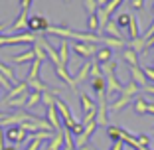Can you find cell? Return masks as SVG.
<instances>
[{
	"instance_id": "cell-1",
	"label": "cell",
	"mask_w": 154,
	"mask_h": 150,
	"mask_svg": "<svg viewBox=\"0 0 154 150\" xmlns=\"http://www.w3.org/2000/svg\"><path fill=\"white\" fill-rule=\"evenodd\" d=\"M38 36L32 32L16 34V36H0V47L2 46H18V44H36Z\"/></svg>"
},
{
	"instance_id": "cell-2",
	"label": "cell",
	"mask_w": 154,
	"mask_h": 150,
	"mask_svg": "<svg viewBox=\"0 0 154 150\" xmlns=\"http://www.w3.org/2000/svg\"><path fill=\"white\" fill-rule=\"evenodd\" d=\"M4 138L12 146H18L20 142L28 140V132L24 130L20 124H10V127H6V130H4Z\"/></svg>"
},
{
	"instance_id": "cell-3",
	"label": "cell",
	"mask_w": 154,
	"mask_h": 150,
	"mask_svg": "<svg viewBox=\"0 0 154 150\" xmlns=\"http://www.w3.org/2000/svg\"><path fill=\"white\" fill-rule=\"evenodd\" d=\"M55 109H57V113H59V117L63 118V124H65V130H71L73 128V124L77 123L75 118L71 117V111H69V107H67V103L65 101H61V99H55Z\"/></svg>"
},
{
	"instance_id": "cell-4",
	"label": "cell",
	"mask_w": 154,
	"mask_h": 150,
	"mask_svg": "<svg viewBox=\"0 0 154 150\" xmlns=\"http://www.w3.org/2000/svg\"><path fill=\"white\" fill-rule=\"evenodd\" d=\"M48 28H50V22H48V18L45 16H40V14H36V16H30L28 18V32H48Z\"/></svg>"
},
{
	"instance_id": "cell-5",
	"label": "cell",
	"mask_w": 154,
	"mask_h": 150,
	"mask_svg": "<svg viewBox=\"0 0 154 150\" xmlns=\"http://www.w3.org/2000/svg\"><path fill=\"white\" fill-rule=\"evenodd\" d=\"M71 50L75 51L79 57H91V55L97 54V50H99V47H97L95 44H83V41H75V44L71 46Z\"/></svg>"
},
{
	"instance_id": "cell-6",
	"label": "cell",
	"mask_w": 154,
	"mask_h": 150,
	"mask_svg": "<svg viewBox=\"0 0 154 150\" xmlns=\"http://www.w3.org/2000/svg\"><path fill=\"white\" fill-rule=\"evenodd\" d=\"M105 81H107V97H111V95H121L122 83L117 79V75H115V73L105 75Z\"/></svg>"
},
{
	"instance_id": "cell-7",
	"label": "cell",
	"mask_w": 154,
	"mask_h": 150,
	"mask_svg": "<svg viewBox=\"0 0 154 150\" xmlns=\"http://www.w3.org/2000/svg\"><path fill=\"white\" fill-rule=\"evenodd\" d=\"M59 113L57 109H55V105H51V107H48V123L51 124V128H54V132H61L63 128H61V121H59Z\"/></svg>"
},
{
	"instance_id": "cell-8",
	"label": "cell",
	"mask_w": 154,
	"mask_h": 150,
	"mask_svg": "<svg viewBox=\"0 0 154 150\" xmlns=\"http://www.w3.org/2000/svg\"><path fill=\"white\" fill-rule=\"evenodd\" d=\"M12 32H20V34L28 32V10H22L20 16L12 22Z\"/></svg>"
},
{
	"instance_id": "cell-9",
	"label": "cell",
	"mask_w": 154,
	"mask_h": 150,
	"mask_svg": "<svg viewBox=\"0 0 154 150\" xmlns=\"http://www.w3.org/2000/svg\"><path fill=\"white\" fill-rule=\"evenodd\" d=\"M132 101H134V97L127 95V93H121V95H119V99H117V101H113V103L109 105V111L117 113V111H121L122 107H127V105H131Z\"/></svg>"
},
{
	"instance_id": "cell-10",
	"label": "cell",
	"mask_w": 154,
	"mask_h": 150,
	"mask_svg": "<svg viewBox=\"0 0 154 150\" xmlns=\"http://www.w3.org/2000/svg\"><path fill=\"white\" fill-rule=\"evenodd\" d=\"M103 32H105V36L107 38H115V40H122V34H121V28L117 26V22H107L103 26Z\"/></svg>"
},
{
	"instance_id": "cell-11",
	"label": "cell",
	"mask_w": 154,
	"mask_h": 150,
	"mask_svg": "<svg viewBox=\"0 0 154 150\" xmlns=\"http://www.w3.org/2000/svg\"><path fill=\"white\" fill-rule=\"evenodd\" d=\"M131 77H132V83H136L140 89H144V87L148 85V81H146V77H144V73H142L140 65H138V67H131Z\"/></svg>"
},
{
	"instance_id": "cell-12",
	"label": "cell",
	"mask_w": 154,
	"mask_h": 150,
	"mask_svg": "<svg viewBox=\"0 0 154 150\" xmlns=\"http://www.w3.org/2000/svg\"><path fill=\"white\" fill-rule=\"evenodd\" d=\"M81 111H83V115H89L93 111H97V101L91 99L87 93H81Z\"/></svg>"
},
{
	"instance_id": "cell-13",
	"label": "cell",
	"mask_w": 154,
	"mask_h": 150,
	"mask_svg": "<svg viewBox=\"0 0 154 150\" xmlns=\"http://www.w3.org/2000/svg\"><path fill=\"white\" fill-rule=\"evenodd\" d=\"M95 57H97V63H99V65L109 63V61H113V50H111V47H107V46H103V47H99V50H97Z\"/></svg>"
},
{
	"instance_id": "cell-14",
	"label": "cell",
	"mask_w": 154,
	"mask_h": 150,
	"mask_svg": "<svg viewBox=\"0 0 154 150\" xmlns=\"http://www.w3.org/2000/svg\"><path fill=\"white\" fill-rule=\"evenodd\" d=\"M89 75H91V61H87V63H83L81 67H79V71L73 75V81H75V85H81Z\"/></svg>"
},
{
	"instance_id": "cell-15",
	"label": "cell",
	"mask_w": 154,
	"mask_h": 150,
	"mask_svg": "<svg viewBox=\"0 0 154 150\" xmlns=\"http://www.w3.org/2000/svg\"><path fill=\"white\" fill-rule=\"evenodd\" d=\"M34 59H36V54H34V50L30 47V50L22 51V54L14 55V57H12V61H14V63H18V65H22V63H32Z\"/></svg>"
},
{
	"instance_id": "cell-16",
	"label": "cell",
	"mask_w": 154,
	"mask_h": 150,
	"mask_svg": "<svg viewBox=\"0 0 154 150\" xmlns=\"http://www.w3.org/2000/svg\"><path fill=\"white\" fill-rule=\"evenodd\" d=\"M122 61H125V63H128L131 67H138V54L127 46L125 50H122Z\"/></svg>"
},
{
	"instance_id": "cell-17",
	"label": "cell",
	"mask_w": 154,
	"mask_h": 150,
	"mask_svg": "<svg viewBox=\"0 0 154 150\" xmlns=\"http://www.w3.org/2000/svg\"><path fill=\"white\" fill-rule=\"evenodd\" d=\"M57 55H59V61H61V67H67V63H69V44H67V40H61V44H59V47H57Z\"/></svg>"
},
{
	"instance_id": "cell-18",
	"label": "cell",
	"mask_w": 154,
	"mask_h": 150,
	"mask_svg": "<svg viewBox=\"0 0 154 150\" xmlns=\"http://www.w3.org/2000/svg\"><path fill=\"white\" fill-rule=\"evenodd\" d=\"M91 89H93L95 95L107 93V81H105V75H101V77H91Z\"/></svg>"
},
{
	"instance_id": "cell-19",
	"label": "cell",
	"mask_w": 154,
	"mask_h": 150,
	"mask_svg": "<svg viewBox=\"0 0 154 150\" xmlns=\"http://www.w3.org/2000/svg\"><path fill=\"white\" fill-rule=\"evenodd\" d=\"M28 95H30V91L22 93V95H18V97H14V99L4 101V105H6V107H12V109H22L24 105L28 103Z\"/></svg>"
},
{
	"instance_id": "cell-20",
	"label": "cell",
	"mask_w": 154,
	"mask_h": 150,
	"mask_svg": "<svg viewBox=\"0 0 154 150\" xmlns=\"http://www.w3.org/2000/svg\"><path fill=\"white\" fill-rule=\"evenodd\" d=\"M30 91H36V93H48V91H54L48 83H44L42 79H32V81H26Z\"/></svg>"
},
{
	"instance_id": "cell-21",
	"label": "cell",
	"mask_w": 154,
	"mask_h": 150,
	"mask_svg": "<svg viewBox=\"0 0 154 150\" xmlns=\"http://www.w3.org/2000/svg\"><path fill=\"white\" fill-rule=\"evenodd\" d=\"M42 61L40 59H34L32 63H30V71H28V77L26 81H32V79H40V69H42Z\"/></svg>"
},
{
	"instance_id": "cell-22",
	"label": "cell",
	"mask_w": 154,
	"mask_h": 150,
	"mask_svg": "<svg viewBox=\"0 0 154 150\" xmlns=\"http://www.w3.org/2000/svg\"><path fill=\"white\" fill-rule=\"evenodd\" d=\"M26 91H30V87H28V83H26V81H22V83H16V87L8 91V95H6V99H4V101H8V99H14V97L22 95V93H26Z\"/></svg>"
},
{
	"instance_id": "cell-23",
	"label": "cell",
	"mask_w": 154,
	"mask_h": 150,
	"mask_svg": "<svg viewBox=\"0 0 154 150\" xmlns=\"http://www.w3.org/2000/svg\"><path fill=\"white\" fill-rule=\"evenodd\" d=\"M132 107H134V113L138 115H146V107H148V101L144 97H134L132 101Z\"/></svg>"
},
{
	"instance_id": "cell-24",
	"label": "cell",
	"mask_w": 154,
	"mask_h": 150,
	"mask_svg": "<svg viewBox=\"0 0 154 150\" xmlns=\"http://www.w3.org/2000/svg\"><path fill=\"white\" fill-rule=\"evenodd\" d=\"M122 2H125V0H109V4L103 6V8H99V10L105 14V16H109V18H111V14H115V10H117Z\"/></svg>"
},
{
	"instance_id": "cell-25",
	"label": "cell",
	"mask_w": 154,
	"mask_h": 150,
	"mask_svg": "<svg viewBox=\"0 0 154 150\" xmlns=\"http://www.w3.org/2000/svg\"><path fill=\"white\" fill-rule=\"evenodd\" d=\"M99 28H101V22L97 18V14H91L89 18H87V30L91 34H95V32H99Z\"/></svg>"
},
{
	"instance_id": "cell-26",
	"label": "cell",
	"mask_w": 154,
	"mask_h": 150,
	"mask_svg": "<svg viewBox=\"0 0 154 150\" xmlns=\"http://www.w3.org/2000/svg\"><path fill=\"white\" fill-rule=\"evenodd\" d=\"M61 150H77L75 142H73V134L69 130H65V128H63V148Z\"/></svg>"
},
{
	"instance_id": "cell-27",
	"label": "cell",
	"mask_w": 154,
	"mask_h": 150,
	"mask_svg": "<svg viewBox=\"0 0 154 150\" xmlns=\"http://www.w3.org/2000/svg\"><path fill=\"white\" fill-rule=\"evenodd\" d=\"M128 34H131V40H136L140 38V28H138V20L132 16L131 18V24H128Z\"/></svg>"
},
{
	"instance_id": "cell-28",
	"label": "cell",
	"mask_w": 154,
	"mask_h": 150,
	"mask_svg": "<svg viewBox=\"0 0 154 150\" xmlns=\"http://www.w3.org/2000/svg\"><path fill=\"white\" fill-rule=\"evenodd\" d=\"M0 73H2L10 83H18V81H16V73H14V69H10L8 65H4L2 61H0Z\"/></svg>"
},
{
	"instance_id": "cell-29",
	"label": "cell",
	"mask_w": 154,
	"mask_h": 150,
	"mask_svg": "<svg viewBox=\"0 0 154 150\" xmlns=\"http://www.w3.org/2000/svg\"><path fill=\"white\" fill-rule=\"evenodd\" d=\"M105 130H107V136L111 138V140H121V136H122V128H119V127H109V124H107V128H105Z\"/></svg>"
},
{
	"instance_id": "cell-30",
	"label": "cell",
	"mask_w": 154,
	"mask_h": 150,
	"mask_svg": "<svg viewBox=\"0 0 154 150\" xmlns=\"http://www.w3.org/2000/svg\"><path fill=\"white\" fill-rule=\"evenodd\" d=\"M131 18H132V14L121 12V14L117 16V26H119V28H128V24H131Z\"/></svg>"
},
{
	"instance_id": "cell-31",
	"label": "cell",
	"mask_w": 154,
	"mask_h": 150,
	"mask_svg": "<svg viewBox=\"0 0 154 150\" xmlns=\"http://www.w3.org/2000/svg\"><path fill=\"white\" fill-rule=\"evenodd\" d=\"M42 101V93H36V91H30V95H28V107H30V109H32V107H36L38 103H40Z\"/></svg>"
},
{
	"instance_id": "cell-32",
	"label": "cell",
	"mask_w": 154,
	"mask_h": 150,
	"mask_svg": "<svg viewBox=\"0 0 154 150\" xmlns=\"http://www.w3.org/2000/svg\"><path fill=\"white\" fill-rule=\"evenodd\" d=\"M83 6H85V10L91 14H97V10H99V4H97V0H83Z\"/></svg>"
},
{
	"instance_id": "cell-33",
	"label": "cell",
	"mask_w": 154,
	"mask_h": 150,
	"mask_svg": "<svg viewBox=\"0 0 154 150\" xmlns=\"http://www.w3.org/2000/svg\"><path fill=\"white\" fill-rule=\"evenodd\" d=\"M32 50H34V54H36V59H40L42 63H44L45 59H48V55H45V51L42 50V47L38 46V44H34V47H32Z\"/></svg>"
},
{
	"instance_id": "cell-34",
	"label": "cell",
	"mask_w": 154,
	"mask_h": 150,
	"mask_svg": "<svg viewBox=\"0 0 154 150\" xmlns=\"http://www.w3.org/2000/svg\"><path fill=\"white\" fill-rule=\"evenodd\" d=\"M103 75V69H101V65L97 63H91V77H101Z\"/></svg>"
},
{
	"instance_id": "cell-35",
	"label": "cell",
	"mask_w": 154,
	"mask_h": 150,
	"mask_svg": "<svg viewBox=\"0 0 154 150\" xmlns=\"http://www.w3.org/2000/svg\"><path fill=\"white\" fill-rule=\"evenodd\" d=\"M42 146H44V142H42V140H30V144H28L24 150H40Z\"/></svg>"
},
{
	"instance_id": "cell-36",
	"label": "cell",
	"mask_w": 154,
	"mask_h": 150,
	"mask_svg": "<svg viewBox=\"0 0 154 150\" xmlns=\"http://www.w3.org/2000/svg\"><path fill=\"white\" fill-rule=\"evenodd\" d=\"M142 73H144V77H146V81H154V67H142Z\"/></svg>"
},
{
	"instance_id": "cell-37",
	"label": "cell",
	"mask_w": 154,
	"mask_h": 150,
	"mask_svg": "<svg viewBox=\"0 0 154 150\" xmlns=\"http://www.w3.org/2000/svg\"><path fill=\"white\" fill-rule=\"evenodd\" d=\"M131 6L134 10H142L144 8V0H131Z\"/></svg>"
},
{
	"instance_id": "cell-38",
	"label": "cell",
	"mask_w": 154,
	"mask_h": 150,
	"mask_svg": "<svg viewBox=\"0 0 154 150\" xmlns=\"http://www.w3.org/2000/svg\"><path fill=\"white\" fill-rule=\"evenodd\" d=\"M0 87H4V89H8V91H10V81L2 75V73H0Z\"/></svg>"
},
{
	"instance_id": "cell-39",
	"label": "cell",
	"mask_w": 154,
	"mask_h": 150,
	"mask_svg": "<svg viewBox=\"0 0 154 150\" xmlns=\"http://www.w3.org/2000/svg\"><path fill=\"white\" fill-rule=\"evenodd\" d=\"M34 0H20V6H22V10H28L30 6H32Z\"/></svg>"
},
{
	"instance_id": "cell-40",
	"label": "cell",
	"mask_w": 154,
	"mask_h": 150,
	"mask_svg": "<svg viewBox=\"0 0 154 150\" xmlns=\"http://www.w3.org/2000/svg\"><path fill=\"white\" fill-rule=\"evenodd\" d=\"M122 146H125V142H122V140H117L113 146H111V150H122Z\"/></svg>"
},
{
	"instance_id": "cell-41",
	"label": "cell",
	"mask_w": 154,
	"mask_h": 150,
	"mask_svg": "<svg viewBox=\"0 0 154 150\" xmlns=\"http://www.w3.org/2000/svg\"><path fill=\"white\" fill-rule=\"evenodd\" d=\"M146 115H152L154 117V103H150V101H148V107H146Z\"/></svg>"
},
{
	"instance_id": "cell-42",
	"label": "cell",
	"mask_w": 154,
	"mask_h": 150,
	"mask_svg": "<svg viewBox=\"0 0 154 150\" xmlns=\"http://www.w3.org/2000/svg\"><path fill=\"white\" fill-rule=\"evenodd\" d=\"M4 132H2V128H0V150H4Z\"/></svg>"
},
{
	"instance_id": "cell-43",
	"label": "cell",
	"mask_w": 154,
	"mask_h": 150,
	"mask_svg": "<svg viewBox=\"0 0 154 150\" xmlns=\"http://www.w3.org/2000/svg\"><path fill=\"white\" fill-rule=\"evenodd\" d=\"M77 150H95V146L91 144V142H87L85 146H81V148H77Z\"/></svg>"
},
{
	"instance_id": "cell-44",
	"label": "cell",
	"mask_w": 154,
	"mask_h": 150,
	"mask_svg": "<svg viewBox=\"0 0 154 150\" xmlns=\"http://www.w3.org/2000/svg\"><path fill=\"white\" fill-rule=\"evenodd\" d=\"M97 4H99V8H103V6L109 4V0H97Z\"/></svg>"
},
{
	"instance_id": "cell-45",
	"label": "cell",
	"mask_w": 154,
	"mask_h": 150,
	"mask_svg": "<svg viewBox=\"0 0 154 150\" xmlns=\"http://www.w3.org/2000/svg\"><path fill=\"white\" fill-rule=\"evenodd\" d=\"M144 91H146V93H152V95H154V85H146Z\"/></svg>"
},
{
	"instance_id": "cell-46",
	"label": "cell",
	"mask_w": 154,
	"mask_h": 150,
	"mask_svg": "<svg viewBox=\"0 0 154 150\" xmlns=\"http://www.w3.org/2000/svg\"><path fill=\"white\" fill-rule=\"evenodd\" d=\"M6 28H8V24H6V22H0V32H2V30H6Z\"/></svg>"
},
{
	"instance_id": "cell-47",
	"label": "cell",
	"mask_w": 154,
	"mask_h": 150,
	"mask_svg": "<svg viewBox=\"0 0 154 150\" xmlns=\"http://www.w3.org/2000/svg\"><path fill=\"white\" fill-rule=\"evenodd\" d=\"M152 14H154V4H152Z\"/></svg>"
},
{
	"instance_id": "cell-48",
	"label": "cell",
	"mask_w": 154,
	"mask_h": 150,
	"mask_svg": "<svg viewBox=\"0 0 154 150\" xmlns=\"http://www.w3.org/2000/svg\"><path fill=\"white\" fill-rule=\"evenodd\" d=\"M152 61H154V55H152Z\"/></svg>"
},
{
	"instance_id": "cell-49",
	"label": "cell",
	"mask_w": 154,
	"mask_h": 150,
	"mask_svg": "<svg viewBox=\"0 0 154 150\" xmlns=\"http://www.w3.org/2000/svg\"><path fill=\"white\" fill-rule=\"evenodd\" d=\"M152 44H154V38H152Z\"/></svg>"
},
{
	"instance_id": "cell-50",
	"label": "cell",
	"mask_w": 154,
	"mask_h": 150,
	"mask_svg": "<svg viewBox=\"0 0 154 150\" xmlns=\"http://www.w3.org/2000/svg\"><path fill=\"white\" fill-rule=\"evenodd\" d=\"M152 132H154V127H152Z\"/></svg>"
},
{
	"instance_id": "cell-51",
	"label": "cell",
	"mask_w": 154,
	"mask_h": 150,
	"mask_svg": "<svg viewBox=\"0 0 154 150\" xmlns=\"http://www.w3.org/2000/svg\"><path fill=\"white\" fill-rule=\"evenodd\" d=\"M131 150H136V148H131Z\"/></svg>"
},
{
	"instance_id": "cell-52",
	"label": "cell",
	"mask_w": 154,
	"mask_h": 150,
	"mask_svg": "<svg viewBox=\"0 0 154 150\" xmlns=\"http://www.w3.org/2000/svg\"><path fill=\"white\" fill-rule=\"evenodd\" d=\"M65 2H69V0H65Z\"/></svg>"
}]
</instances>
